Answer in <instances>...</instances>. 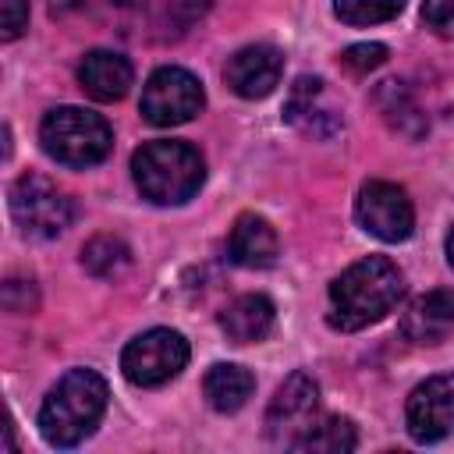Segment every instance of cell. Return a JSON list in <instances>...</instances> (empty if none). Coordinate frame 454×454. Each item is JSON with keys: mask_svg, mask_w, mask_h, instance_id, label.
I'll list each match as a JSON object with an SVG mask.
<instances>
[{"mask_svg": "<svg viewBox=\"0 0 454 454\" xmlns=\"http://www.w3.org/2000/svg\"><path fill=\"white\" fill-rule=\"evenodd\" d=\"M401 294H404V273L387 255H365L330 284L326 323L340 333L365 330L380 323L401 301Z\"/></svg>", "mask_w": 454, "mask_h": 454, "instance_id": "1", "label": "cell"}, {"mask_svg": "<svg viewBox=\"0 0 454 454\" xmlns=\"http://www.w3.org/2000/svg\"><path fill=\"white\" fill-rule=\"evenodd\" d=\"M110 387L96 369H71L39 408V433L50 447H78L99 426Z\"/></svg>", "mask_w": 454, "mask_h": 454, "instance_id": "2", "label": "cell"}, {"mask_svg": "<svg viewBox=\"0 0 454 454\" xmlns=\"http://www.w3.org/2000/svg\"><path fill=\"white\" fill-rule=\"evenodd\" d=\"M131 177H135L142 199H149L156 206H181L202 188L206 163H202L199 149H192L188 142L156 138V142H145L142 149H135Z\"/></svg>", "mask_w": 454, "mask_h": 454, "instance_id": "3", "label": "cell"}, {"mask_svg": "<svg viewBox=\"0 0 454 454\" xmlns=\"http://www.w3.org/2000/svg\"><path fill=\"white\" fill-rule=\"evenodd\" d=\"M39 142L50 160L64 167H92L114 145L110 124L85 106H57L39 124Z\"/></svg>", "mask_w": 454, "mask_h": 454, "instance_id": "4", "label": "cell"}, {"mask_svg": "<svg viewBox=\"0 0 454 454\" xmlns=\"http://www.w3.org/2000/svg\"><path fill=\"white\" fill-rule=\"evenodd\" d=\"M7 206L14 223L32 234V238H57L71 227L74 220V202L67 192H60L50 177L43 174H21L11 192H7Z\"/></svg>", "mask_w": 454, "mask_h": 454, "instance_id": "5", "label": "cell"}, {"mask_svg": "<svg viewBox=\"0 0 454 454\" xmlns=\"http://www.w3.org/2000/svg\"><path fill=\"white\" fill-rule=\"evenodd\" d=\"M188 365V340L177 330L156 326L128 340L121 351V372L135 387H160Z\"/></svg>", "mask_w": 454, "mask_h": 454, "instance_id": "6", "label": "cell"}, {"mask_svg": "<svg viewBox=\"0 0 454 454\" xmlns=\"http://www.w3.org/2000/svg\"><path fill=\"white\" fill-rule=\"evenodd\" d=\"M202 106V82L184 67H156L142 85V117L156 128L188 124Z\"/></svg>", "mask_w": 454, "mask_h": 454, "instance_id": "7", "label": "cell"}, {"mask_svg": "<svg viewBox=\"0 0 454 454\" xmlns=\"http://www.w3.org/2000/svg\"><path fill=\"white\" fill-rule=\"evenodd\" d=\"M355 216L372 238L390 241V245L404 241L415 227L411 199L394 181H365L358 188V199H355Z\"/></svg>", "mask_w": 454, "mask_h": 454, "instance_id": "8", "label": "cell"}, {"mask_svg": "<svg viewBox=\"0 0 454 454\" xmlns=\"http://www.w3.org/2000/svg\"><path fill=\"white\" fill-rule=\"evenodd\" d=\"M316 411H319V387L309 372H291L273 401H270V411H266V433L273 443H284V447H294L316 422Z\"/></svg>", "mask_w": 454, "mask_h": 454, "instance_id": "9", "label": "cell"}, {"mask_svg": "<svg viewBox=\"0 0 454 454\" xmlns=\"http://www.w3.org/2000/svg\"><path fill=\"white\" fill-rule=\"evenodd\" d=\"M404 422H408L411 440L419 443H436L450 436L454 433V372L419 383L408 397Z\"/></svg>", "mask_w": 454, "mask_h": 454, "instance_id": "10", "label": "cell"}, {"mask_svg": "<svg viewBox=\"0 0 454 454\" xmlns=\"http://www.w3.org/2000/svg\"><path fill=\"white\" fill-rule=\"evenodd\" d=\"M280 71H284V57H280L277 46H266V43L245 46V50H238L223 64V78H227V85L241 99H262V96H270L277 89V82H280Z\"/></svg>", "mask_w": 454, "mask_h": 454, "instance_id": "11", "label": "cell"}, {"mask_svg": "<svg viewBox=\"0 0 454 454\" xmlns=\"http://www.w3.org/2000/svg\"><path fill=\"white\" fill-rule=\"evenodd\" d=\"M454 326V291H429L419 294L404 316H401V333L411 344H440Z\"/></svg>", "mask_w": 454, "mask_h": 454, "instance_id": "12", "label": "cell"}, {"mask_svg": "<svg viewBox=\"0 0 454 454\" xmlns=\"http://www.w3.org/2000/svg\"><path fill=\"white\" fill-rule=\"evenodd\" d=\"M277 252H280L277 231H273L262 216L241 213V216L234 220L231 238H227V255H231L238 266H245V270H266V266L277 262Z\"/></svg>", "mask_w": 454, "mask_h": 454, "instance_id": "13", "label": "cell"}, {"mask_svg": "<svg viewBox=\"0 0 454 454\" xmlns=\"http://www.w3.org/2000/svg\"><path fill=\"white\" fill-rule=\"evenodd\" d=\"M78 82L82 89L99 99V103H114L121 99L128 89H131V64L128 57L121 53H110V50H92L82 57L78 64Z\"/></svg>", "mask_w": 454, "mask_h": 454, "instance_id": "14", "label": "cell"}, {"mask_svg": "<svg viewBox=\"0 0 454 454\" xmlns=\"http://www.w3.org/2000/svg\"><path fill=\"white\" fill-rule=\"evenodd\" d=\"M273 323H277V309L266 294H241L220 312V326L234 344H252L270 337Z\"/></svg>", "mask_w": 454, "mask_h": 454, "instance_id": "15", "label": "cell"}, {"mask_svg": "<svg viewBox=\"0 0 454 454\" xmlns=\"http://www.w3.org/2000/svg\"><path fill=\"white\" fill-rule=\"evenodd\" d=\"M323 96H326V89H323L319 78H298L294 89H291V99H287L284 117L291 124H298L301 131H309V135H330V131H337L340 117L330 106H323Z\"/></svg>", "mask_w": 454, "mask_h": 454, "instance_id": "16", "label": "cell"}, {"mask_svg": "<svg viewBox=\"0 0 454 454\" xmlns=\"http://www.w3.org/2000/svg\"><path fill=\"white\" fill-rule=\"evenodd\" d=\"M202 390H206L209 408H216V411L231 415V411H238V408L252 397V390H255V376H252L245 365L216 362V365L206 372Z\"/></svg>", "mask_w": 454, "mask_h": 454, "instance_id": "17", "label": "cell"}, {"mask_svg": "<svg viewBox=\"0 0 454 454\" xmlns=\"http://www.w3.org/2000/svg\"><path fill=\"white\" fill-rule=\"evenodd\" d=\"M358 443V433L351 426V419H340V415H326V419H316L312 429L294 443V450H319V454H340V450H355Z\"/></svg>", "mask_w": 454, "mask_h": 454, "instance_id": "18", "label": "cell"}, {"mask_svg": "<svg viewBox=\"0 0 454 454\" xmlns=\"http://www.w3.org/2000/svg\"><path fill=\"white\" fill-rule=\"evenodd\" d=\"M128 262H131V252H128V245H124L121 238H114V234H96V238L82 248V266H85L92 277H99V280L121 277V273L128 270Z\"/></svg>", "mask_w": 454, "mask_h": 454, "instance_id": "19", "label": "cell"}, {"mask_svg": "<svg viewBox=\"0 0 454 454\" xmlns=\"http://www.w3.org/2000/svg\"><path fill=\"white\" fill-rule=\"evenodd\" d=\"M404 0H333V14L344 25H380L397 18Z\"/></svg>", "mask_w": 454, "mask_h": 454, "instance_id": "20", "label": "cell"}, {"mask_svg": "<svg viewBox=\"0 0 454 454\" xmlns=\"http://www.w3.org/2000/svg\"><path fill=\"white\" fill-rule=\"evenodd\" d=\"M387 60V46L383 43H355L340 53V64L355 74H365V71H376L380 64Z\"/></svg>", "mask_w": 454, "mask_h": 454, "instance_id": "21", "label": "cell"}, {"mask_svg": "<svg viewBox=\"0 0 454 454\" xmlns=\"http://www.w3.org/2000/svg\"><path fill=\"white\" fill-rule=\"evenodd\" d=\"M422 21L443 39H454V0H422Z\"/></svg>", "mask_w": 454, "mask_h": 454, "instance_id": "22", "label": "cell"}, {"mask_svg": "<svg viewBox=\"0 0 454 454\" xmlns=\"http://www.w3.org/2000/svg\"><path fill=\"white\" fill-rule=\"evenodd\" d=\"M28 28V0H0V35L11 43Z\"/></svg>", "mask_w": 454, "mask_h": 454, "instance_id": "23", "label": "cell"}, {"mask_svg": "<svg viewBox=\"0 0 454 454\" xmlns=\"http://www.w3.org/2000/svg\"><path fill=\"white\" fill-rule=\"evenodd\" d=\"M213 0H167V14L177 18V25H192L195 18H202L209 11Z\"/></svg>", "mask_w": 454, "mask_h": 454, "instance_id": "24", "label": "cell"}, {"mask_svg": "<svg viewBox=\"0 0 454 454\" xmlns=\"http://www.w3.org/2000/svg\"><path fill=\"white\" fill-rule=\"evenodd\" d=\"M74 4H82V0H50L53 11H67V7H74Z\"/></svg>", "mask_w": 454, "mask_h": 454, "instance_id": "25", "label": "cell"}, {"mask_svg": "<svg viewBox=\"0 0 454 454\" xmlns=\"http://www.w3.org/2000/svg\"><path fill=\"white\" fill-rule=\"evenodd\" d=\"M447 262L454 266V227H450V234H447Z\"/></svg>", "mask_w": 454, "mask_h": 454, "instance_id": "26", "label": "cell"}]
</instances>
